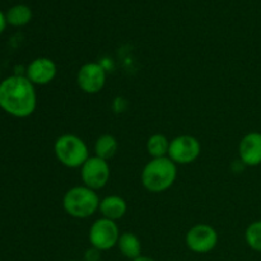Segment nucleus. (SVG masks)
Here are the masks:
<instances>
[{
	"instance_id": "1",
	"label": "nucleus",
	"mask_w": 261,
	"mask_h": 261,
	"mask_svg": "<svg viewBox=\"0 0 261 261\" xmlns=\"http://www.w3.org/2000/svg\"><path fill=\"white\" fill-rule=\"evenodd\" d=\"M36 86L25 75H10L0 82V109L17 119H25L36 111Z\"/></svg>"
},
{
	"instance_id": "2",
	"label": "nucleus",
	"mask_w": 261,
	"mask_h": 261,
	"mask_svg": "<svg viewBox=\"0 0 261 261\" xmlns=\"http://www.w3.org/2000/svg\"><path fill=\"white\" fill-rule=\"evenodd\" d=\"M177 178V165L168 157L152 158L143 167L140 181L145 190L153 194L165 193Z\"/></svg>"
},
{
	"instance_id": "3",
	"label": "nucleus",
	"mask_w": 261,
	"mask_h": 261,
	"mask_svg": "<svg viewBox=\"0 0 261 261\" xmlns=\"http://www.w3.org/2000/svg\"><path fill=\"white\" fill-rule=\"evenodd\" d=\"M98 193L87 188L86 185H76L66 190L63 196V209L68 216L76 219H86L98 212Z\"/></svg>"
},
{
	"instance_id": "4",
	"label": "nucleus",
	"mask_w": 261,
	"mask_h": 261,
	"mask_svg": "<svg viewBox=\"0 0 261 261\" xmlns=\"http://www.w3.org/2000/svg\"><path fill=\"white\" fill-rule=\"evenodd\" d=\"M54 153L59 162L68 168H81L91 157L87 143L76 134L65 133L56 138Z\"/></svg>"
},
{
	"instance_id": "5",
	"label": "nucleus",
	"mask_w": 261,
	"mask_h": 261,
	"mask_svg": "<svg viewBox=\"0 0 261 261\" xmlns=\"http://www.w3.org/2000/svg\"><path fill=\"white\" fill-rule=\"evenodd\" d=\"M120 234L121 233L116 222L101 217L89 227L88 240L92 247L103 252L117 246Z\"/></svg>"
},
{
	"instance_id": "6",
	"label": "nucleus",
	"mask_w": 261,
	"mask_h": 261,
	"mask_svg": "<svg viewBox=\"0 0 261 261\" xmlns=\"http://www.w3.org/2000/svg\"><path fill=\"white\" fill-rule=\"evenodd\" d=\"M218 232L208 223H198L191 227L185 236L186 246L194 254H208L218 245Z\"/></svg>"
},
{
	"instance_id": "7",
	"label": "nucleus",
	"mask_w": 261,
	"mask_h": 261,
	"mask_svg": "<svg viewBox=\"0 0 261 261\" xmlns=\"http://www.w3.org/2000/svg\"><path fill=\"white\" fill-rule=\"evenodd\" d=\"M111 177V168L109 161L97 155H91L81 167V178L83 185L92 190H101L109 184Z\"/></svg>"
},
{
	"instance_id": "8",
	"label": "nucleus",
	"mask_w": 261,
	"mask_h": 261,
	"mask_svg": "<svg viewBox=\"0 0 261 261\" xmlns=\"http://www.w3.org/2000/svg\"><path fill=\"white\" fill-rule=\"evenodd\" d=\"M201 153V144L198 138L190 134H181L170 142L168 155L176 165H190L195 162Z\"/></svg>"
},
{
	"instance_id": "9",
	"label": "nucleus",
	"mask_w": 261,
	"mask_h": 261,
	"mask_svg": "<svg viewBox=\"0 0 261 261\" xmlns=\"http://www.w3.org/2000/svg\"><path fill=\"white\" fill-rule=\"evenodd\" d=\"M106 69L101 63L89 61L83 64L76 73V84L87 94H97L106 86Z\"/></svg>"
},
{
	"instance_id": "10",
	"label": "nucleus",
	"mask_w": 261,
	"mask_h": 261,
	"mask_svg": "<svg viewBox=\"0 0 261 261\" xmlns=\"http://www.w3.org/2000/svg\"><path fill=\"white\" fill-rule=\"evenodd\" d=\"M58 75V66L53 59L47 56H38L33 59L25 69V76L35 86L50 84Z\"/></svg>"
},
{
	"instance_id": "11",
	"label": "nucleus",
	"mask_w": 261,
	"mask_h": 261,
	"mask_svg": "<svg viewBox=\"0 0 261 261\" xmlns=\"http://www.w3.org/2000/svg\"><path fill=\"white\" fill-rule=\"evenodd\" d=\"M240 162L244 166L256 167L261 165V133L250 132L242 137L239 144Z\"/></svg>"
},
{
	"instance_id": "12",
	"label": "nucleus",
	"mask_w": 261,
	"mask_h": 261,
	"mask_svg": "<svg viewBox=\"0 0 261 261\" xmlns=\"http://www.w3.org/2000/svg\"><path fill=\"white\" fill-rule=\"evenodd\" d=\"M98 212L103 218L116 222L126 214L127 203L120 195H107L102 198L101 201H99Z\"/></svg>"
},
{
	"instance_id": "13",
	"label": "nucleus",
	"mask_w": 261,
	"mask_h": 261,
	"mask_svg": "<svg viewBox=\"0 0 261 261\" xmlns=\"http://www.w3.org/2000/svg\"><path fill=\"white\" fill-rule=\"evenodd\" d=\"M117 249L126 259H130L132 261L142 256V241L133 232H124V233L120 234Z\"/></svg>"
},
{
	"instance_id": "14",
	"label": "nucleus",
	"mask_w": 261,
	"mask_h": 261,
	"mask_svg": "<svg viewBox=\"0 0 261 261\" xmlns=\"http://www.w3.org/2000/svg\"><path fill=\"white\" fill-rule=\"evenodd\" d=\"M119 149V142L112 134H102L94 143V155L102 160L110 161Z\"/></svg>"
},
{
	"instance_id": "15",
	"label": "nucleus",
	"mask_w": 261,
	"mask_h": 261,
	"mask_svg": "<svg viewBox=\"0 0 261 261\" xmlns=\"http://www.w3.org/2000/svg\"><path fill=\"white\" fill-rule=\"evenodd\" d=\"M5 18H7L8 24L13 25V27H23L32 19V10L25 4L13 5L5 13Z\"/></svg>"
},
{
	"instance_id": "16",
	"label": "nucleus",
	"mask_w": 261,
	"mask_h": 261,
	"mask_svg": "<svg viewBox=\"0 0 261 261\" xmlns=\"http://www.w3.org/2000/svg\"><path fill=\"white\" fill-rule=\"evenodd\" d=\"M171 140L165 134L155 133L147 140V152L152 158H163L168 155Z\"/></svg>"
},
{
	"instance_id": "17",
	"label": "nucleus",
	"mask_w": 261,
	"mask_h": 261,
	"mask_svg": "<svg viewBox=\"0 0 261 261\" xmlns=\"http://www.w3.org/2000/svg\"><path fill=\"white\" fill-rule=\"evenodd\" d=\"M245 241L250 249L261 252V221H255L247 226L245 231Z\"/></svg>"
},
{
	"instance_id": "18",
	"label": "nucleus",
	"mask_w": 261,
	"mask_h": 261,
	"mask_svg": "<svg viewBox=\"0 0 261 261\" xmlns=\"http://www.w3.org/2000/svg\"><path fill=\"white\" fill-rule=\"evenodd\" d=\"M101 254L102 251L97 250L96 247H89L88 250H86L84 252L83 261H99L101 260Z\"/></svg>"
},
{
	"instance_id": "19",
	"label": "nucleus",
	"mask_w": 261,
	"mask_h": 261,
	"mask_svg": "<svg viewBox=\"0 0 261 261\" xmlns=\"http://www.w3.org/2000/svg\"><path fill=\"white\" fill-rule=\"evenodd\" d=\"M7 18H5V14L4 13L0 10V33H3L5 31V28H7Z\"/></svg>"
},
{
	"instance_id": "20",
	"label": "nucleus",
	"mask_w": 261,
	"mask_h": 261,
	"mask_svg": "<svg viewBox=\"0 0 261 261\" xmlns=\"http://www.w3.org/2000/svg\"><path fill=\"white\" fill-rule=\"evenodd\" d=\"M133 261H157L155 259H153V257H149V256H144V255H142V256L137 257L135 260Z\"/></svg>"
},
{
	"instance_id": "21",
	"label": "nucleus",
	"mask_w": 261,
	"mask_h": 261,
	"mask_svg": "<svg viewBox=\"0 0 261 261\" xmlns=\"http://www.w3.org/2000/svg\"><path fill=\"white\" fill-rule=\"evenodd\" d=\"M0 82H2V69H0Z\"/></svg>"
},
{
	"instance_id": "22",
	"label": "nucleus",
	"mask_w": 261,
	"mask_h": 261,
	"mask_svg": "<svg viewBox=\"0 0 261 261\" xmlns=\"http://www.w3.org/2000/svg\"><path fill=\"white\" fill-rule=\"evenodd\" d=\"M70 261H79V260H70Z\"/></svg>"
}]
</instances>
